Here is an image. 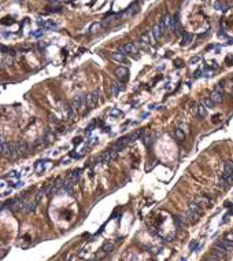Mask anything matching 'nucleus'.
<instances>
[{
  "label": "nucleus",
  "instance_id": "f257e3e1",
  "mask_svg": "<svg viewBox=\"0 0 233 261\" xmlns=\"http://www.w3.org/2000/svg\"><path fill=\"white\" fill-rule=\"evenodd\" d=\"M2 154L8 159H14L19 157L15 149V143H7V142H4V139H2Z\"/></svg>",
  "mask_w": 233,
  "mask_h": 261
},
{
  "label": "nucleus",
  "instance_id": "f03ea898",
  "mask_svg": "<svg viewBox=\"0 0 233 261\" xmlns=\"http://www.w3.org/2000/svg\"><path fill=\"white\" fill-rule=\"evenodd\" d=\"M88 107V102H87V96H82V95H77L74 96L72 102V110L73 112H78V110H82Z\"/></svg>",
  "mask_w": 233,
  "mask_h": 261
},
{
  "label": "nucleus",
  "instance_id": "7ed1b4c3",
  "mask_svg": "<svg viewBox=\"0 0 233 261\" xmlns=\"http://www.w3.org/2000/svg\"><path fill=\"white\" fill-rule=\"evenodd\" d=\"M3 206H7V208H8L10 210L13 212V213H18L19 210H22V209H23L25 203H23V201H22V199L15 198V199H11V201L6 202Z\"/></svg>",
  "mask_w": 233,
  "mask_h": 261
},
{
  "label": "nucleus",
  "instance_id": "20e7f679",
  "mask_svg": "<svg viewBox=\"0 0 233 261\" xmlns=\"http://www.w3.org/2000/svg\"><path fill=\"white\" fill-rule=\"evenodd\" d=\"M192 202L198 203L200 208L204 209V208H210V205H211V199L208 198L207 195H199V197H196Z\"/></svg>",
  "mask_w": 233,
  "mask_h": 261
},
{
  "label": "nucleus",
  "instance_id": "39448f33",
  "mask_svg": "<svg viewBox=\"0 0 233 261\" xmlns=\"http://www.w3.org/2000/svg\"><path fill=\"white\" fill-rule=\"evenodd\" d=\"M80 173H81L80 169H77V171H73L72 173H70V176L67 177V180H66V183H65V187H66V188L69 190L70 187L73 186V184L75 183V181H77V179L80 177Z\"/></svg>",
  "mask_w": 233,
  "mask_h": 261
},
{
  "label": "nucleus",
  "instance_id": "423d86ee",
  "mask_svg": "<svg viewBox=\"0 0 233 261\" xmlns=\"http://www.w3.org/2000/svg\"><path fill=\"white\" fill-rule=\"evenodd\" d=\"M15 149H17L18 156H25L26 153L29 151V146H28V143H26L25 140H18V142L15 143Z\"/></svg>",
  "mask_w": 233,
  "mask_h": 261
},
{
  "label": "nucleus",
  "instance_id": "0eeeda50",
  "mask_svg": "<svg viewBox=\"0 0 233 261\" xmlns=\"http://www.w3.org/2000/svg\"><path fill=\"white\" fill-rule=\"evenodd\" d=\"M117 154H118V151H115L114 149H109L102 157H100V161L102 162H110L117 157Z\"/></svg>",
  "mask_w": 233,
  "mask_h": 261
},
{
  "label": "nucleus",
  "instance_id": "6e6552de",
  "mask_svg": "<svg viewBox=\"0 0 233 261\" xmlns=\"http://www.w3.org/2000/svg\"><path fill=\"white\" fill-rule=\"evenodd\" d=\"M87 102H88V107H89V109H93V107L99 103V93L97 92H90L89 95L87 96Z\"/></svg>",
  "mask_w": 233,
  "mask_h": 261
},
{
  "label": "nucleus",
  "instance_id": "1a4fd4ad",
  "mask_svg": "<svg viewBox=\"0 0 233 261\" xmlns=\"http://www.w3.org/2000/svg\"><path fill=\"white\" fill-rule=\"evenodd\" d=\"M118 51L119 52H122V54H125V55H126V54H132V55H133V54L137 52V48H136V46H134L133 43H126L125 46H122Z\"/></svg>",
  "mask_w": 233,
  "mask_h": 261
},
{
  "label": "nucleus",
  "instance_id": "9d476101",
  "mask_svg": "<svg viewBox=\"0 0 233 261\" xmlns=\"http://www.w3.org/2000/svg\"><path fill=\"white\" fill-rule=\"evenodd\" d=\"M129 142H132L130 140V136H126V137H122V139H119L118 142H117V143L114 144V146L111 147V149H114L115 151H121L122 149H124L125 146H126L127 143H129Z\"/></svg>",
  "mask_w": 233,
  "mask_h": 261
},
{
  "label": "nucleus",
  "instance_id": "9b49d317",
  "mask_svg": "<svg viewBox=\"0 0 233 261\" xmlns=\"http://www.w3.org/2000/svg\"><path fill=\"white\" fill-rule=\"evenodd\" d=\"M115 74H117L119 81H126L127 77H129V70L126 68H118L115 70Z\"/></svg>",
  "mask_w": 233,
  "mask_h": 261
},
{
  "label": "nucleus",
  "instance_id": "f8f14e48",
  "mask_svg": "<svg viewBox=\"0 0 233 261\" xmlns=\"http://www.w3.org/2000/svg\"><path fill=\"white\" fill-rule=\"evenodd\" d=\"M210 99H211V102L214 103H221L222 102V99H224V95H222V91L221 90H215L214 92L210 95Z\"/></svg>",
  "mask_w": 233,
  "mask_h": 261
},
{
  "label": "nucleus",
  "instance_id": "ddd939ff",
  "mask_svg": "<svg viewBox=\"0 0 233 261\" xmlns=\"http://www.w3.org/2000/svg\"><path fill=\"white\" fill-rule=\"evenodd\" d=\"M199 219H200L199 215H196V213H193L192 210H189V209H188V212H186V215H185V221H189V223H196Z\"/></svg>",
  "mask_w": 233,
  "mask_h": 261
},
{
  "label": "nucleus",
  "instance_id": "4468645a",
  "mask_svg": "<svg viewBox=\"0 0 233 261\" xmlns=\"http://www.w3.org/2000/svg\"><path fill=\"white\" fill-rule=\"evenodd\" d=\"M121 83H118V81H114L111 84V95L112 96H117L119 93V91H122V87H121Z\"/></svg>",
  "mask_w": 233,
  "mask_h": 261
},
{
  "label": "nucleus",
  "instance_id": "2eb2a0df",
  "mask_svg": "<svg viewBox=\"0 0 233 261\" xmlns=\"http://www.w3.org/2000/svg\"><path fill=\"white\" fill-rule=\"evenodd\" d=\"M111 59L112 61H117V62H124L125 61V54L119 52V51H115L111 54Z\"/></svg>",
  "mask_w": 233,
  "mask_h": 261
},
{
  "label": "nucleus",
  "instance_id": "dca6fc26",
  "mask_svg": "<svg viewBox=\"0 0 233 261\" xmlns=\"http://www.w3.org/2000/svg\"><path fill=\"white\" fill-rule=\"evenodd\" d=\"M213 6H214L215 10H219V11H226L229 7H228L226 3H222V2H214L213 3Z\"/></svg>",
  "mask_w": 233,
  "mask_h": 261
},
{
  "label": "nucleus",
  "instance_id": "f3484780",
  "mask_svg": "<svg viewBox=\"0 0 233 261\" xmlns=\"http://www.w3.org/2000/svg\"><path fill=\"white\" fill-rule=\"evenodd\" d=\"M139 7H140V4L139 3H133L130 7H129V10L126 11V15H133V14H136L137 11H139Z\"/></svg>",
  "mask_w": 233,
  "mask_h": 261
},
{
  "label": "nucleus",
  "instance_id": "a211bd4d",
  "mask_svg": "<svg viewBox=\"0 0 233 261\" xmlns=\"http://www.w3.org/2000/svg\"><path fill=\"white\" fill-rule=\"evenodd\" d=\"M100 28H102V22H95V24H92V25L89 26V29H88V33H96Z\"/></svg>",
  "mask_w": 233,
  "mask_h": 261
},
{
  "label": "nucleus",
  "instance_id": "6ab92c4d",
  "mask_svg": "<svg viewBox=\"0 0 233 261\" xmlns=\"http://www.w3.org/2000/svg\"><path fill=\"white\" fill-rule=\"evenodd\" d=\"M54 139H55V134H54L51 129H48V130L45 132V137H44V140H45L47 143H51Z\"/></svg>",
  "mask_w": 233,
  "mask_h": 261
},
{
  "label": "nucleus",
  "instance_id": "aec40b11",
  "mask_svg": "<svg viewBox=\"0 0 233 261\" xmlns=\"http://www.w3.org/2000/svg\"><path fill=\"white\" fill-rule=\"evenodd\" d=\"M36 205H37V201H36V199H33V201H30V202L26 205L25 210L28 212V213H30V212H34V209H36Z\"/></svg>",
  "mask_w": 233,
  "mask_h": 261
},
{
  "label": "nucleus",
  "instance_id": "412c9836",
  "mask_svg": "<svg viewBox=\"0 0 233 261\" xmlns=\"http://www.w3.org/2000/svg\"><path fill=\"white\" fill-rule=\"evenodd\" d=\"M152 33H154V36H155V39H161L162 34H163V30L161 29V26L159 25H156V26H154Z\"/></svg>",
  "mask_w": 233,
  "mask_h": 261
},
{
  "label": "nucleus",
  "instance_id": "4be33fe9",
  "mask_svg": "<svg viewBox=\"0 0 233 261\" xmlns=\"http://www.w3.org/2000/svg\"><path fill=\"white\" fill-rule=\"evenodd\" d=\"M191 40H192V34H189V33H185L184 34V37H182V46H189V43H191Z\"/></svg>",
  "mask_w": 233,
  "mask_h": 261
},
{
  "label": "nucleus",
  "instance_id": "5701e85b",
  "mask_svg": "<svg viewBox=\"0 0 233 261\" xmlns=\"http://www.w3.org/2000/svg\"><path fill=\"white\" fill-rule=\"evenodd\" d=\"M184 130H185V129H181V128H177V129H176V137H177L178 140H184V139H185V134H184Z\"/></svg>",
  "mask_w": 233,
  "mask_h": 261
},
{
  "label": "nucleus",
  "instance_id": "b1692460",
  "mask_svg": "<svg viewBox=\"0 0 233 261\" xmlns=\"http://www.w3.org/2000/svg\"><path fill=\"white\" fill-rule=\"evenodd\" d=\"M112 249H114V243H112V242H107L106 245L103 246L102 250H103V253H109V252H111Z\"/></svg>",
  "mask_w": 233,
  "mask_h": 261
},
{
  "label": "nucleus",
  "instance_id": "393cba45",
  "mask_svg": "<svg viewBox=\"0 0 233 261\" xmlns=\"http://www.w3.org/2000/svg\"><path fill=\"white\" fill-rule=\"evenodd\" d=\"M198 115H199L200 118H203L206 115V107H204V105H199L198 106Z\"/></svg>",
  "mask_w": 233,
  "mask_h": 261
},
{
  "label": "nucleus",
  "instance_id": "a878e982",
  "mask_svg": "<svg viewBox=\"0 0 233 261\" xmlns=\"http://www.w3.org/2000/svg\"><path fill=\"white\" fill-rule=\"evenodd\" d=\"M109 114L111 115V117H121L122 115V112L119 109H111L109 112Z\"/></svg>",
  "mask_w": 233,
  "mask_h": 261
},
{
  "label": "nucleus",
  "instance_id": "bb28decb",
  "mask_svg": "<svg viewBox=\"0 0 233 261\" xmlns=\"http://www.w3.org/2000/svg\"><path fill=\"white\" fill-rule=\"evenodd\" d=\"M143 135H144V130L140 129V130H137V132H134L133 135H130V140H136V139H139L140 136H143Z\"/></svg>",
  "mask_w": 233,
  "mask_h": 261
},
{
  "label": "nucleus",
  "instance_id": "cd10ccee",
  "mask_svg": "<svg viewBox=\"0 0 233 261\" xmlns=\"http://www.w3.org/2000/svg\"><path fill=\"white\" fill-rule=\"evenodd\" d=\"M178 28V17H171V26L170 29H177Z\"/></svg>",
  "mask_w": 233,
  "mask_h": 261
},
{
  "label": "nucleus",
  "instance_id": "c85d7f7f",
  "mask_svg": "<svg viewBox=\"0 0 233 261\" xmlns=\"http://www.w3.org/2000/svg\"><path fill=\"white\" fill-rule=\"evenodd\" d=\"M43 28H45V29H55L56 25H55V24H52V22H50V21H47V22H43Z\"/></svg>",
  "mask_w": 233,
  "mask_h": 261
},
{
  "label": "nucleus",
  "instance_id": "c756f323",
  "mask_svg": "<svg viewBox=\"0 0 233 261\" xmlns=\"http://www.w3.org/2000/svg\"><path fill=\"white\" fill-rule=\"evenodd\" d=\"M203 105H204L206 109H211L213 106H214V103H213V102H211V99L208 98V99H204V100H203Z\"/></svg>",
  "mask_w": 233,
  "mask_h": 261
},
{
  "label": "nucleus",
  "instance_id": "7c9ffc66",
  "mask_svg": "<svg viewBox=\"0 0 233 261\" xmlns=\"http://www.w3.org/2000/svg\"><path fill=\"white\" fill-rule=\"evenodd\" d=\"M224 239H225V241H228V242H232V243H233V231H230V232L225 234Z\"/></svg>",
  "mask_w": 233,
  "mask_h": 261
},
{
  "label": "nucleus",
  "instance_id": "2f4dec72",
  "mask_svg": "<svg viewBox=\"0 0 233 261\" xmlns=\"http://www.w3.org/2000/svg\"><path fill=\"white\" fill-rule=\"evenodd\" d=\"M151 139H152V137L149 136V135H148V136H146V137H144V139H143L144 144H146L147 147H149V144H151V142H152V140H151Z\"/></svg>",
  "mask_w": 233,
  "mask_h": 261
},
{
  "label": "nucleus",
  "instance_id": "473e14b6",
  "mask_svg": "<svg viewBox=\"0 0 233 261\" xmlns=\"http://www.w3.org/2000/svg\"><path fill=\"white\" fill-rule=\"evenodd\" d=\"M199 61H200V56H195V58H192L189 61V63H191V65H193L195 62H199Z\"/></svg>",
  "mask_w": 233,
  "mask_h": 261
},
{
  "label": "nucleus",
  "instance_id": "72a5a7b5",
  "mask_svg": "<svg viewBox=\"0 0 233 261\" xmlns=\"http://www.w3.org/2000/svg\"><path fill=\"white\" fill-rule=\"evenodd\" d=\"M182 66V63H181V61H177V68H181Z\"/></svg>",
  "mask_w": 233,
  "mask_h": 261
}]
</instances>
